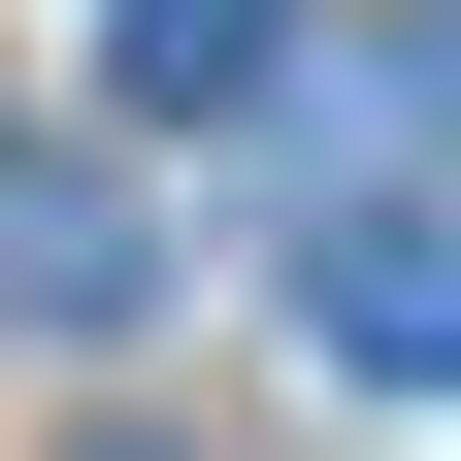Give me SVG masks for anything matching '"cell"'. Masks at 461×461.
I'll list each match as a JSON object with an SVG mask.
<instances>
[{
    "label": "cell",
    "mask_w": 461,
    "mask_h": 461,
    "mask_svg": "<svg viewBox=\"0 0 461 461\" xmlns=\"http://www.w3.org/2000/svg\"><path fill=\"white\" fill-rule=\"evenodd\" d=\"M132 33V99H230V67H297V0H99Z\"/></svg>",
    "instance_id": "cell-2"
},
{
    "label": "cell",
    "mask_w": 461,
    "mask_h": 461,
    "mask_svg": "<svg viewBox=\"0 0 461 461\" xmlns=\"http://www.w3.org/2000/svg\"><path fill=\"white\" fill-rule=\"evenodd\" d=\"M297 330H330L363 395H461V198H330V230H297Z\"/></svg>",
    "instance_id": "cell-1"
},
{
    "label": "cell",
    "mask_w": 461,
    "mask_h": 461,
    "mask_svg": "<svg viewBox=\"0 0 461 461\" xmlns=\"http://www.w3.org/2000/svg\"><path fill=\"white\" fill-rule=\"evenodd\" d=\"M0 230H33V198H0Z\"/></svg>",
    "instance_id": "cell-3"
}]
</instances>
